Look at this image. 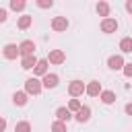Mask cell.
I'll use <instances>...</instances> for the list:
<instances>
[{
	"mask_svg": "<svg viewBox=\"0 0 132 132\" xmlns=\"http://www.w3.org/2000/svg\"><path fill=\"white\" fill-rule=\"evenodd\" d=\"M41 91H43V87H41V80L39 78L33 76V78H27L25 80V93L27 95H39Z\"/></svg>",
	"mask_w": 132,
	"mask_h": 132,
	"instance_id": "6da1fadb",
	"label": "cell"
},
{
	"mask_svg": "<svg viewBox=\"0 0 132 132\" xmlns=\"http://www.w3.org/2000/svg\"><path fill=\"white\" fill-rule=\"evenodd\" d=\"M19 54L25 58V56H35V43L31 39H25L19 43Z\"/></svg>",
	"mask_w": 132,
	"mask_h": 132,
	"instance_id": "7a4b0ae2",
	"label": "cell"
},
{
	"mask_svg": "<svg viewBox=\"0 0 132 132\" xmlns=\"http://www.w3.org/2000/svg\"><path fill=\"white\" fill-rule=\"evenodd\" d=\"M50 64H64L66 62V54L62 52V50H50V54H47V58H45Z\"/></svg>",
	"mask_w": 132,
	"mask_h": 132,
	"instance_id": "3957f363",
	"label": "cell"
},
{
	"mask_svg": "<svg viewBox=\"0 0 132 132\" xmlns=\"http://www.w3.org/2000/svg\"><path fill=\"white\" fill-rule=\"evenodd\" d=\"M58 82H60V76L54 74V72H47V74L43 76V80H41V87H43V89H56Z\"/></svg>",
	"mask_w": 132,
	"mask_h": 132,
	"instance_id": "277c9868",
	"label": "cell"
},
{
	"mask_svg": "<svg viewBox=\"0 0 132 132\" xmlns=\"http://www.w3.org/2000/svg\"><path fill=\"white\" fill-rule=\"evenodd\" d=\"M85 82L82 80H70V85H68V93H70V97H78V95H82L85 93Z\"/></svg>",
	"mask_w": 132,
	"mask_h": 132,
	"instance_id": "5b68a950",
	"label": "cell"
},
{
	"mask_svg": "<svg viewBox=\"0 0 132 132\" xmlns=\"http://www.w3.org/2000/svg\"><path fill=\"white\" fill-rule=\"evenodd\" d=\"M2 54H4V58H6V60H16V56H21V54H19V45H16V43H6V45H4V50H2Z\"/></svg>",
	"mask_w": 132,
	"mask_h": 132,
	"instance_id": "8992f818",
	"label": "cell"
},
{
	"mask_svg": "<svg viewBox=\"0 0 132 132\" xmlns=\"http://www.w3.org/2000/svg\"><path fill=\"white\" fill-rule=\"evenodd\" d=\"M68 25H70V23H68L66 16H54V19H52V29H54V31H66Z\"/></svg>",
	"mask_w": 132,
	"mask_h": 132,
	"instance_id": "52a82bcc",
	"label": "cell"
},
{
	"mask_svg": "<svg viewBox=\"0 0 132 132\" xmlns=\"http://www.w3.org/2000/svg\"><path fill=\"white\" fill-rule=\"evenodd\" d=\"M101 31H103V33H116V31H118V21H116V19H109V16L103 19V21H101Z\"/></svg>",
	"mask_w": 132,
	"mask_h": 132,
	"instance_id": "ba28073f",
	"label": "cell"
},
{
	"mask_svg": "<svg viewBox=\"0 0 132 132\" xmlns=\"http://www.w3.org/2000/svg\"><path fill=\"white\" fill-rule=\"evenodd\" d=\"M124 64H126V62H124V58H122L120 54H116V56H109V58H107V66H109L111 70H122V68H124Z\"/></svg>",
	"mask_w": 132,
	"mask_h": 132,
	"instance_id": "9c48e42d",
	"label": "cell"
},
{
	"mask_svg": "<svg viewBox=\"0 0 132 132\" xmlns=\"http://www.w3.org/2000/svg\"><path fill=\"white\" fill-rule=\"evenodd\" d=\"M85 93H87L89 97H97V95H101V82H99V80H91V82L85 87Z\"/></svg>",
	"mask_w": 132,
	"mask_h": 132,
	"instance_id": "30bf717a",
	"label": "cell"
},
{
	"mask_svg": "<svg viewBox=\"0 0 132 132\" xmlns=\"http://www.w3.org/2000/svg\"><path fill=\"white\" fill-rule=\"evenodd\" d=\"M47 66H50V62L43 58V60H37V64H35V68H33V74L35 76H45L47 74Z\"/></svg>",
	"mask_w": 132,
	"mask_h": 132,
	"instance_id": "8fae6325",
	"label": "cell"
},
{
	"mask_svg": "<svg viewBox=\"0 0 132 132\" xmlns=\"http://www.w3.org/2000/svg\"><path fill=\"white\" fill-rule=\"evenodd\" d=\"M74 118H76V122H80V124H82V122H89V118H91V107H89V105H82V107L74 113Z\"/></svg>",
	"mask_w": 132,
	"mask_h": 132,
	"instance_id": "7c38bea8",
	"label": "cell"
},
{
	"mask_svg": "<svg viewBox=\"0 0 132 132\" xmlns=\"http://www.w3.org/2000/svg\"><path fill=\"white\" fill-rule=\"evenodd\" d=\"M27 93L25 91H16V93H12V103L14 105H19V107H23V105H27Z\"/></svg>",
	"mask_w": 132,
	"mask_h": 132,
	"instance_id": "4fadbf2b",
	"label": "cell"
},
{
	"mask_svg": "<svg viewBox=\"0 0 132 132\" xmlns=\"http://www.w3.org/2000/svg\"><path fill=\"white\" fill-rule=\"evenodd\" d=\"M35 64H37V58H35V56H25V58L21 60V68H23V70H33Z\"/></svg>",
	"mask_w": 132,
	"mask_h": 132,
	"instance_id": "5bb4252c",
	"label": "cell"
},
{
	"mask_svg": "<svg viewBox=\"0 0 132 132\" xmlns=\"http://www.w3.org/2000/svg\"><path fill=\"white\" fill-rule=\"evenodd\" d=\"M56 118H58V122H64V124H66V122L72 118V113L68 111V107H58V109H56Z\"/></svg>",
	"mask_w": 132,
	"mask_h": 132,
	"instance_id": "9a60e30c",
	"label": "cell"
},
{
	"mask_svg": "<svg viewBox=\"0 0 132 132\" xmlns=\"http://www.w3.org/2000/svg\"><path fill=\"white\" fill-rule=\"evenodd\" d=\"M31 25H33V16H31V14H23V16H19V23H16L19 29H29Z\"/></svg>",
	"mask_w": 132,
	"mask_h": 132,
	"instance_id": "2e32d148",
	"label": "cell"
},
{
	"mask_svg": "<svg viewBox=\"0 0 132 132\" xmlns=\"http://www.w3.org/2000/svg\"><path fill=\"white\" fill-rule=\"evenodd\" d=\"M95 8H97V14H99V16H105V19L109 16V4H107V2L101 0V2H97Z\"/></svg>",
	"mask_w": 132,
	"mask_h": 132,
	"instance_id": "e0dca14e",
	"label": "cell"
},
{
	"mask_svg": "<svg viewBox=\"0 0 132 132\" xmlns=\"http://www.w3.org/2000/svg\"><path fill=\"white\" fill-rule=\"evenodd\" d=\"M99 97H101V101H103L105 105H111V103L116 101V93H113V91H101Z\"/></svg>",
	"mask_w": 132,
	"mask_h": 132,
	"instance_id": "ac0fdd59",
	"label": "cell"
},
{
	"mask_svg": "<svg viewBox=\"0 0 132 132\" xmlns=\"http://www.w3.org/2000/svg\"><path fill=\"white\" fill-rule=\"evenodd\" d=\"M120 50H122L124 54L132 52V37H124V39L120 41Z\"/></svg>",
	"mask_w": 132,
	"mask_h": 132,
	"instance_id": "d6986e66",
	"label": "cell"
},
{
	"mask_svg": "<svg viewBox=\"0 0 132 132\" xmlns=\"http://www.w3.org/2000/svg\"><path fill=\"white\" fill-rule=\"evenodd\" d=\"M25 6H27V2H25V0H10V8H12L14 12L25 10Z\"/></svg>",
	"mask_w": 132,
	"mask_h": 132,
	"instance_id": "ffe728a7",
	"label": "cell"
},
{
	"mask_svg": "<svg viewBox=\"0 0 132 132\" xmlns=\"http://www.w3.org/2000/svg\"><path fill=\"white\" fill-rule=\"evenodd\" d=\"M14 132H31V124L29 122H19L14 126Z\"/></svg>",
	"mask_w": 132,
	"mask_h": 132,
	"instance_id": "44dd1931",
	"label": "cell"
},
{
	"mask_svg": "<svg viewBox=\"0 0 132 132\" xmlns=\"http://www.w3.org/2000/svg\"><path fill=\"white\" fill-rule=\"evenodd\" d=\"M80 107H82V105H80V101H78V99H70V103H68V111H70V113H72V111L76 113Z\"/></svg>",
	"mask_w": 132,
	"mask_h": 132,
	"instance_id": "7402d4cb",
	"label": "cell"
},
{
	"mask_svg": "<svg viewBox=\"0 0 132 132\" xmlns=\"http://www.w3.org/2000/svg\"><path fill=\"white\" fill-rule=\"evenodd\" d=\"M52 132H68V130H66V124H64V122H58V120H56V122L52 124Z\"/></svg>",
	"mask_w": 132,
	"mask_h": 132,
	"instance_id": "603a6c76",
	"label": "cell"
},
{
	"mask_svg": "<svg viewBox=\"0 0 132 132\" xmlns=\"http://www.w3.org/2000/svg\"><path fill=\"white\" fill-rule=\"evenodd\" d=\"M37 6H39V8H52L54 2H52V0H37Z\"/></svg>",
	"mask_w": 132,
	"mask_h": 132,
	"instance_id": "cb8c5ba5",
	"label": "cell"
},
{
	"mask_svg": "<svg viewBox=\"0 0 132 132\" xmlns=\"http://www.w3.org/2000/svg\"><path fill=\"white\" fill-rule=\"evenodd\" d=\"M122 72L130 78V76H132V62H126V64H124V68H122Z\"/></svg>",
	"mask_w": 132,
	"mask_h": 132,
	"instance_id": "d4e9b609",
	"label": "cell"
},
{
	"mask_svg": "<svg viewBox=\"0 0 132 132\" xmlns=\"http://www.w3.org/2000/svg\"><path fill=\"white\" fill-rule=\"evenodd\" d=\"M6 16H8L6 8H0V23H4V21H6Z\"/></svg>",
	"mask_w": 132,
	"mask_h": 132,
	"instance_id": "484cf974",
	"label": "cell"
},
{
	"mask_svg": "<svg viewBox=\"0 0 132 132\" xmlns=\"http://www.w3.org/2000/svg\"><path fill=\"white\" fill-rule=\"evenodd\" d=\"M124 111H126L128 116H132V103H126V107H124Z\"/></svg>",
	"mask_w": 132,
	"mask_h": 132,
	"instance_id": "4316f807",
	"label": "cell"
},
{
	"mask_svg": "<svg viewBox=\"0 0 132 132\" xmlns=\"http://www.w3.org/2000/svg\"><path fill=\"white\" fill-rule=\"evenodd\" d=\"M4 130H6V120L0 118V132H4Z\"/></svg>",
	"mask_w": 132,
	"mask_h": 132,
	"instance_id": "83f0119b",
	"label": "cell"
},
{
	"mask_svg": "<svg viewBox=\"0 0 132 132\" xmlns=\"http://www.w3.org/2000/svg\"><path fill=\"white\" fill-rule=\"evenodd\" d=\"M126 10L132 14V0H128V2H126Z\"/></svg>",
	"mask_w": 132,
	"mask_h": 132,
	"instance_id": "f1b7e54d",
	"label": "cell"
}]
</instances>
